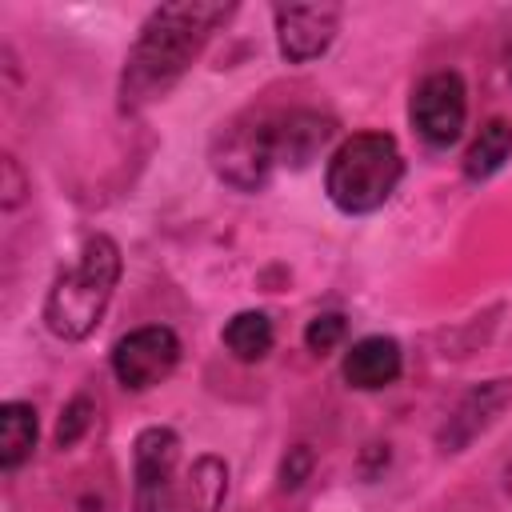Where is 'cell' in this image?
I'll use <instances>...</instances> for the list:
<instances>
[{
  "label": "cell",
  "mask_w": 512,
  "mask_h": 512,
  "mask_svg": "<svg viewBox=\"0 0 512 512\" xmlns=\"http://www.w3.org/2000/svg\"><path fill=\"white\" fill-rule=\"evenodd\" d=\"M344 336H348V320H344L340 312H320V316H312L308 328H304V344H308V352H316V356H328Z\"/></svg>",
  "instance_id": "cell-16"
},
{
  "label": "cell",
  "mask_w": 512,
  "mask_h": 512,
  "mask_svg": "<svg viewBox=\"0 0 512 512\" xmlns=\"http://www.w3.org/2000/svg\"><path fill=\"white\" fill-rule=\"evenodd\" d=\"M120 280V248L112 236H88L80 260L60 272L44 296V324L60 340H84L104 316Z\"/></svg>",
  "instance_id": "cell-2"
},
{
  "label": "cell",
  "mask_w": 512,
  "mask_h": 512,
  "mask_svg": "<svg viewBox=\"0 0 512 512\" xmlns=\"http://www.w3.org/2000/svg\"><path fill=\"white\" fill-rule=\"evenodd\" d=\"M228 16H232V4H208V0L160 4L140 24V36L128 52V64L120 76V104L144 108L156 96H164Z\"/></svg>",
  "instance_id": "cell-1"
},
{
  "label": "cell",
  "mask_w": 512,
  "mask_h": 512,
  "mask_svg": "<svg viewBox=\"0 0 512 512\" xmlns=\"http://www.w3.org/2000/svg\"><path fill=\"white\" fill-rule=\"evenodd\" d=\"M408 116H412V128L436 144V148H448L452 140H460L464 132V120H468V92H464V80L456 72H432L416 84L412 92V104H408Z\"/></svg>",
  "instance_id": "cell-7"
},
{
  "label": "cell",
  "mask_w": 512,
  "mask_h": 512,
  "mask_svg": "<svg viewBox=\"0 0 512 512\" xmlns=\"http://www.w3.org/2000/svg\"><path fill=\"white\" fill-rule=\"evenodd\" d=\"M268 128V144H272V160L276 168H304L320 156V148L332 140L336 124L312 108H292V112H276L264 116Z\"/></svg>",
  "instance_id": "cell-9"
},
{
  "label": "cell",
  "mask_w": 512,
  "mask_h": 512,
  "mask_svg": "<svg viewBox=\"0 0 512 512\" xmlns=\"http://www.w3.org/2000/svg\"><path fill=\"white\" fill-rule=\"evenodd\" d=\"M512 404V380H484L480 388H472L452 412H448V420L440 424V448L444 452H460V448H468L504 408Z\"/></svg>",
  "instance_id": "cell-10"
},
{
  "label": "cell",
  "mask_w": 512,
  "mask_h": 512,
  "mask_svg": "<svg viewBox=\"0 0 512 512\" xmlns=\"http://www.w3.org/2000/svg\"><path fill=\"white\" fill-rule=\"evenodd\" d=\"M0 192H4V208H16L24 200V192H28V180H24L20 164H16V156L0 160Z\"/></svg>",
  "instance_id": "cell-19"
},
{
  "label": "cell",
  "mask_w": 512,
  "mask_h": 512,
  "mask_svg": "<svg viewBox=\"0 0 512 512\" xmlns=\"http://www.w3.org/2000/svg\"><path fill=\"white\" fill-rule=\"evenodd\" d=\"M504 68H508V80H512V44H508V52H504Z\"/></svg>",
  "instance_id": "cell-21"
},
{
  "label": "cell",
  "mask_w": 512,
  "mask_h": 512,
  "mask_svg": "<svg viewBox=\"0 0 512 512\" xmlns=\"http://www.w3.org/2000/svg\"><path fill=\"white\" fill-rule=\"evenodd\" d=\"M508 156H512V124L492 116L488 124H480L476 140L464 152V176L468 180H488Z\"/></svg>",
  "instance_id": "cell-14"
},
{
  "label": "cell",
  "mask_w": 512,
  "mask_h": 512,
  "mask_svg": "<svg viewBox=\"0 0 512 512\" xmlns=\"http://www.w3.org/2000/svg\"><path fill=\"white\" fill-rule=\"evenodd\" d=\"M36 448V408L8 400L0 408V468H20Z\"/></svg>",
  "instance_id": "cell-13"
},
{
  "label": "cell",
  "mask_w": 512,
  "mask_h": 512,
  "mask_svg": "<svg viewBox=\"0 0 512 512\" xmlns=\"http://www.w3.org/2000/svg\"><path fill=\"white\" fill-rule=\"evenodd\" d=\"M400 368H404V356H400V344L392 336H364L344 356V380L360 392L388 388L400 376Z\"/></svg>",
  "instance_id": "cell-11"
},
{
  "label": "cell",
  "mask_w": 512,
  "mask_h": 512,
  "mask_svg": "<svg viewBox=\"0 0 512 512\" xmlns=\"http://www.w3.org/2000/svg\"><path fill=\"white\" fill-rule=\"evenodd\" d=\"M272 340H276V332H272V320L264 316V312H236L228 324H224V344H228V352L236 356V360H264L268 352H272Z\"/></svg>",
  "instance_id": "cell-15"
},
{
  "label": "cell",
  "mask_w": 512,
  "mask_h": 512,
  "mask_svg": "<svg viewBox=\"0 0 512 512\" xmlns=\"http://www.w3.org/2000/svg\"><path fill=\"white\" fill-rule=\"evenodd\" d=\"M272 20H276L280 56L288 64H308L328 52L340 24V4H280Z\"/></svg>",
  "instance_id": "cell-8"
},
{
  "label": "cell",
  "mask_w": 512,
  "mask_h": 512,
  "mask_svg": "<svg viewBox=\"0 0 512 512\" xmlns=\"http://www.w3.org/2000/svg\"><path fill=\"white\" fill-rule=\"evenodd\" d=\"M212 168H216V176L224 184H232L240 192H260L268 184V176L276 172L264 116L260 120H236V124H228L216 136V144H212Z\"/></svg>",
  "instance_id": "cell-4"
},
{
  "label": "cell",
  "mask_w": 512,
  "mask_h": 512,
  "mask_svg": "<svg viewBox=\"0 0 512 512\" xmlns=\"http://www.w3.org/2000/svg\"><path fill=\"white\" fill-rule=\"evenodd\" d=\"M176 460L180 436L172 428H144L132 444V508L136 512H168L176 496Z\"/></svg>",
  "instance_id": "cell-5"
},
{
  "label": "cell",
  "mask_w": 512,
  "mask_h": 512,
  "mask_svg": "<svg viewBox=\"0 0 512 512\" xmlns=\"http://www.w3.org/2000/svg\"><path fill=\"white\" fill-rule=\"evenodd\" d=\"M176 364H180V336L164 324L132 328L112 348V372L132 392H144V388L160 384L164 376H172Z\"/></svg>",
  "instance_id": "cell-6"
},
{
  "label": "cell",
  "mask_w": 512,
  "mask_h": 512,
  "mask_svg": "<svg viewBox=\"0 0 512 512\" xmlns=\"http://www.w3.org/2000/svg\"><path fill=\"white\" fill-rule=\"evenodd\" d=\"M400 176H404L400 144L388 132H356L332 152L324 168V188L340 212L364 216L392 200Z\"/></svg>",
  "instance_id": "cell-3"
},
{
  "label": "cell",
  "mask_w": 512,
  "mask_h": 512,
  "mask_svg": "<svg viewBox=\"0 0 512 512\" xmlns=\"http://www.w3.org/2000/svg\"><path fill=\"white\" fill-rule=\"evenodd\" d=\"M88 424H92V400L80 392V396H72V404H68V408H64V416H60V428H56V444H60V448L76 444V440L88 432Z\"/></svg>",
  "instance_id": "cell-17"
},
{
  "label": "cell",
  "mask_w": 512,
  "mask_h": 512,
  "mask_svg": "<svg viewBox=\"0 0 512 512\" xmlns=\"http://www.w3.org/2000/svg\"><path fill=\"white\" fill-rule=\"evenodd\" d=\"M504 492H508V500H512V464L504 468Z\"/></svg>",
  "instance_id": "cell-20"
},
{
  "label": "cell",
  "mask_w": 512,
  "mask_h": 512,
  "mask_svg": "<svg viewBox=\"0 0 512 512\" xmlns=\"http://www.w3.org/2000/svg\"><path fill=\"white\" fill-rule=\"evenodd\" d=\"M224 492H228V464L220 456H200L180 476L168 512H220Z\"/></svg>",
  "instance_id": "cell-12"
},
{
  "label": "cell",
  "mask_w": 512,
  "mask_h": 512,
  "mask_svg": "<svg viewBox=\"0 0 512 512\" xmlns=\"http://www.w3.org/2000/svg\"><path fill=\"white\" fill-rule=\"evenodd\" d=\"M308 472H312V452H308V444L288 448V456H284V464H280V484H284V488H300V484L308 480Z\"/></svg>",
  "instance_id": "cell-18"
}]
</instances>
